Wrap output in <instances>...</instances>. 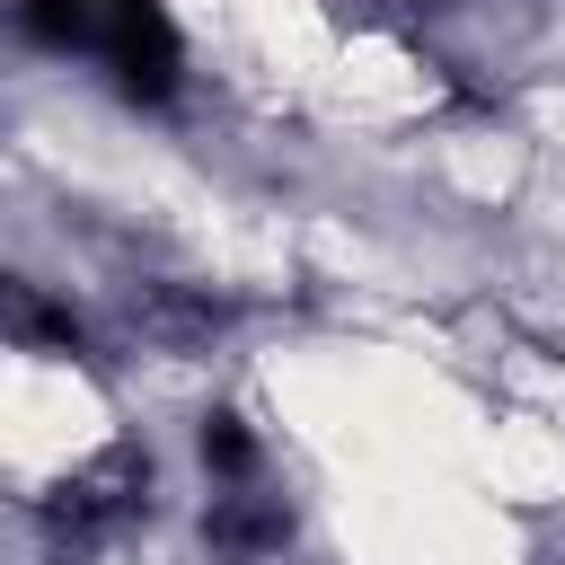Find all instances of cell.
Returning a JSON list of instances; mask_svg holds the SVG:
<instances>
[]
</instances>
